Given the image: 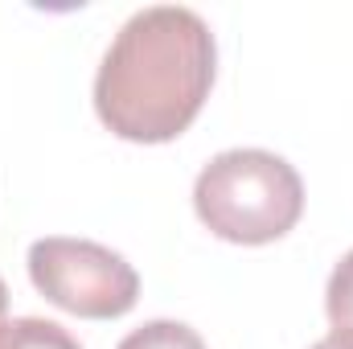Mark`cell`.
I'll return each instance as SVG.
<instances>
[{
    "label": "cell",
    "instance_id": "6da1fadb",
    "mask_svg": "<svg viewBox=\"0 0 353 349\" xmlns=\"http://www.w3.org/2000/svg\"><path fill=\"white\" fill-rule=\"evenodd\" d=\"M218 46L185 4H152L123 21L94 74L99 119L132 144L176 140L214 87Z\"/></svg>",
    "mask_w": 353,
    "mask_h": 349
},
{
    "label": "cell",
    "instance_id": "7a4b0ae2",
    "mask_svg": "<svg viewBox=\"0 0 353 349\" xmlns=\"http://www.w3.org/2000/svg\"><path fill=\"white\" fill-rule=\"evenodd\" d=\"M193 210L210 235L243 247L283 239L304 214L300 173L267 148L218 152L193 181Z\"/></svg>",
    "mask_w": 353,
    "mask_h": 349
},
{
    "label": "cell",
    "instance_id": "3957f363",
    "mask_svg": "<svg viewBox=\"0 0 353 349\" xmlns=\"http://www.w3.org/2000/svg\"><path fill=\"white\" fill-rule=\"evenodd\" d=\"M29 279L50 304L87 321L123 317L140 296L136 267L90 239H37L29 247Z\"/></svg>",
    "mask_w": 353,
    "mask_h": 349
},
{
    "label": "cell",
    "instance_id": "277c9868",
    "mask_svg": "<svg viewBox=\"0 0 353 349\" xmlns=\"http://www.w3.org/2000/svg\"><path fill=\"white\" fill-rule=\"evenodd\" d=\"M0 349H83L58 321L46 317H17L0 325Z\"/></svg>",
    "mask_w": 353,
    "mask_h": 349
},
{
    "label": "cell",
    "instance_id": "5b68a950",
    "mask_svg": "<svg viewBox=\"0 0 353 349\" xmlns=\"http://www.w3.org/2000/svg\"><path fill=\"white\" fill-rule=\"evenodd\" d=\"M119 349H205V341L197 337V329L181 325V321H148L140 329H132Z\"/></svg>",
    "mask_w": 353,
    "mask_h": 349
},
{
    "label": "cell",
    "instance_id": "8992f818",
    "mask_svg": "<svg viewBox=\"0 0 353 349\" xmlns=\"http://www.w3.org/2000/svg\"><path fill=\"white\" fill-rule=\"evenodd\" d=\"M325 308L337 333H353V251L333 267L329 288H325Z\"/></svg>",
    "mask_w": 353,
    "mask_h": 349
},
{
    "label": "cell",
    "instance_id": "52a82bcc",
    "mask_svg": "<svg viewBox=\"0 0 353 349\" xmlns=\"http://www.w3.org/2000/svg\"><path fill=\"white\" fill-rule=\"evenodd\" d=\"M312 349H353V333H337V329H333L329 337H321Z\"/></svg>",
    "mask_w": 353,
    "mask_h": 349
},
{
    "label": "cell",
    "instance_id": "ba28073f",
    "mask_svg": "<svg viewBox=\"0 0 353 349\" xmlns=\"http://www.w3.org/2000/svg\"><path fill=\"white\" fill-rule=\"evenodd\" d=\"M4 312H8V288H4V279H0V325H4Z\"/></svg>",
    "mask_w": 353,
    "mask_h": 349
}]
</instances>
